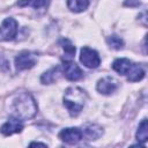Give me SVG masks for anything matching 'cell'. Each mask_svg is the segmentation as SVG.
I'll use <instances>...</instances> for the list:
<instances>
[{"label":"cell","mask_w":148,"mask_h":148,"mask_svg":"<svg viewBox=\"0 0 148 148\" xmlns=\"http://www.w3.org/2000/svg\"><path fill=\"white\" fill-rule=\"evenodd\" d=\"M17 34V22L13 17H7L0 25V42H7L15 38Z\"/></svg>","instance_id":"3957f363"},{"label":"cell","mask_w":148,"mask_h":148,"mask_svg":"<svg viewBox=\"0 0 148 148\" xmlns=\"http://www.w3.org/2000/svg\"><path fill=\"white\" fill-rule=\"evenodd\" d=\"M135 138L139 142H146L148 140V125H147V119H142V121L139 124Z\"/></svg>","instance_id":"5bb4252c"},{"label":"cell","mask_w":148,"mask_h":148,"mask_svg":"<svg viewBox=\"0 0 148 148\" xmlns=\"http://www.w3.org/2000/svg\"><path fill=\"white\" fill-rule=\"evenodd\" d=\"M89 6V0H67V7L74 13H81Z\"/></svg>","instance_id":"4fadbf2b"},{"label":"cell","mask_w":148,"mask_h":148,"mask_svg":"<svg viewBox=\"0 0 148 148\" xmlns=\"http://www.w3.org/2000/svg\"><path fill=\"white\" fill-rule=\"evenodd\" d=\"M82 136H83L82 131L77 127H67L61 130L59 133V139L69 145L77 143L82 139Z\"/></svg>","instance_id":"8992f818"},{"label":"cell","mask_w":148,"mask_h":148,"mask_svg":"<svg viewBox=\"0 0 148 148\" xmlns=\"http://www.w3.org/2000/svg\"><path fill=\"white\" fill-rule=\"evenodd\" d=\"M139 5L138 0H126L125 1V6H136Z\"/></svg>","instance_id":"d6986e66"},{"label":"cell","mask_w":148,"mask_h":148,"mask_svg":"<svg viewBox=\"0 0 148 148\" xmlns=\"http://www.w3.org/2000/svg\"><path fill=\"white\" fill-rule=\"evenodd\" d=\"M82 134L88 140H97L103 134V128L97 124H88L84 126Z\"/></svg>","instance_id":"30bf717a"},{"label":"cell","mask_w":148,"mask_h":148,"mask_svg":"<svg viewBox=\"0 0 148 148\" xmlns=\"http://www.w3.org/2000/svg\"><path fill=\"white\" fill-rule=\"evenodd\" d=\"M80 61L88 68H96L101 64V58L95 50H92L88 46H84L81 49Z\"/></svg>","instance_id":"277c9868"},{"label":"cell","mask_w":148,"mask_h":148,"mask_svg":"<svg viewBox=\"0 0 148 148\" xmlns=\"http://www.w3.org/2000/svg\"><path fill=\"white\" fill-rule=\"evenodd\" d=\"M22 130H23L22 120L17 119V118H15V117L9 118V119L1 126V128H0L1 133H2L3 135H6V136L12 135V134H14V133H20V132H22Z\"/></svg>","instance_id":"9c48e42d"},{"label":"cell","mask_w":148,"mask_h":148,"mask_svg":"<svg viewBox=\"0 0 148 148\" xmlns=\"http://www.w3.org/2000/svg\"><path fill=\"white\" fill-rule=\"evenodd\" d=\"M37 61V56L30 51H22L15 58V67L17 71L29 69L35 66Z\"/></svg>","instance_id":"5b68a950"},{"label":"cell","mask_w":148,"mask_h":148,"mask_svg":"<svg viewBox=\"0 0 148 148\" xmlns=\"http://www.w3.org/2000/svg\"><path fill=\"white\" fill-rule=\"evenodd\" d=\"M60 45L62 46L64 49V52H65V57H66V60H72L74 54H75V46L72 44V42L67 38H62L60 39ZM65 60V61H66Z\"/></svg>","instance_id":"9a60e30c"},{"label":"cell","mask_w":148,"mask_h":148,"mask_svg":"<svg viewBox=\"0 0 148 148\" xmlns=\"http://www.w3.org/2000/svg\"><path fill=\"white\" fill-rule=\"evenodd\" d=\"M131 65H132V61L131 60H128L126 58H120V59H117V60L113 61L112 68L117 73H119L121 75H126V73H127L128 68L131 67Z\"/></svg>","instance_id":"7c38bea8"},{"label":"cell","mask_w":148,"mask_h":148,"mask_svg":"<svg viewBox=\"0 0 148 148\" xmlns=\"http://www.w3.org/2000/svg\"><path fill=\"white\" fill-rule=\"evenodd\" d=\"M12 114L20 120H28L37 113V104L29 92H21L16 95L12 102Z\"/></svg>","instance_id":"6da1fadb"},{"label":"cell","mask_w":148,"mask_h":148,"mask_svg":"<svg viewBox=\"0 0 148 148\" xmlns=\"http://www.w3.org/2000/svg\"><path fill=\"white\" fill-rule=\"evenodd\" d=\"M30 146H43V147H46V143H42V142H31Z\"/></svg>","instance_id":"ffe728a7"},{"label":"cell","mask_w":148,"mask_h":148,"mask_svg":"<svg viewBox=\"0 0 148 148\" xmlns=\"http://www.w3.org/2000/svg\"><path fill=\"white\" fill-rule=\"evenodd\" d=\"M58 74H59V67H53L50 71L45 72L40 76V82L44 83V84H50V83H52L57 80Z\"/></svg>","instance_id":"2e32d148"},{"label":"cell","mask_w":148,"mask_h":148,"mask_svg":"<svg viewBox=\"0 0 148 148\" xmlns=\"http://www.w3.org/2000/svg\"><path fill=\"white\" fill-rule=\"evenodd\" d=\"M106 43H108V45H109L110 47H112V49H114V50H120V49L124 47V40H123L120 37L116 36V35L109 36V37L106 38Z\"/></svg>","instance_id":"ac0fdd59"},{"label":"cell","mask_w":148,"mask_h":148,"mask_svg":"<svg viewBox=\"0 0 148 148\" xmlns=\"http://www.w3.org/2000/svg\"><path fill=\"white\" fill-rule=\"evenodd\" d=\"M62 71H64V75L69 81H77L82 77V74H83L82 71L80 69V67L72 60H66L64 62Z\"/></svg>","instance_id":"ba28073f"},{"label":"cell","mask_w":148,"mask_h":148,"mask_svg":"<svg viewBox=\"0 0 148 148\" xmlns=\"http://www.w3.org/2000/svg\"><path fill=\"white\" fill-rule=\"evenodd\" d=\"M87 101V94L79 87H71L65 91L64 105L72 117H76L83 109Z\"/></svg>","instance_id":"7a4b0ae2"},{"label":"cell","mask_w":148,"mask_h":148,"mask_svg":"<svg viewBox=\"0 0 148 148\" xmlns=\"http://www.w3.org/2000/svg\"><path fill=\"white\" fill-rule=\"evenodd\" d=\"M126 76L128 79V81L131 82H136V81H140L143 79L145 76V71L141 66L136 65V64H133L131 65V67L128 68L127 73H126Z\"/></svg>","instance_id":"8fae6325"},{"label":"cell","mask_w":148,"mask_h":148,"mask_svg":"<svg viewBox=\"0 0 148 148\" xmlns=\"http://www.w3.org/2000/svg\"><path fill=\"white\" fill-rule=\"evenodd\" d=\"M50 2V0H20L17 2L18 6L21 7H32L35 9H39L42 7H45L47 3Z\"/></svg>","instance_id":"e0dca14e"},{"label":"cell","mask_w":148,"mask_h":148,"mask_svg":"<svg viewBox=\"0 0 148 148\" xmlns=\"http://www.w3.org/2000/svg\"><path fill=\"white\" fill-rule=\"evenodd\" d=\"M118 86H119V82L114 77L105 76V77L101 79L97 82L96 89H97L98 92H101L103 95H110V94H112L113 91L117 90Z\"/></svg>","instance_id":"52a82bcc"}]
</instances>
